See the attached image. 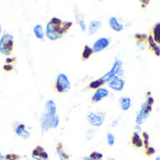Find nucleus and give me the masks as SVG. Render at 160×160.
Listing matches in <instances>:
<instances>
[{
    "label": "nucleus",
    "instance_id": "f257e3e1",
    "mask_svg": "<svg viewBox=\"0 0 160 160\" xmlns=\"http://www.w3.org/2000/svg\"><path fill=\"white\" fill-rule=\"evenodd\" d=\"M72 22H63L58 17H53L46 25L45 35L50 41H57L62 38L72 28Z\"/></svg>",
    "mask_w": 160,
    "mask_h": 160
},
{
    "label": "nucleus",
    "instance_id": "f03ea898",
    "mask_svg": "<svg viewBox=\"0 0 160 160\" xmlns=\"http://www.w3.org/2000/svg\"><path fill=\"white\" fill-rule=\"evenodd\" d=\"M56 115H57V105L53 100L49 99L45 102L44 109L40 119V125L42 134L52 129L53 121Z\"/></svg>",
    "mask_w": 160,
    "mask_h": 160
},
{
    "label": "nucleus",
    "instance_id": "7ed1b4c3",
    "mask_svg": "<svg viewBox=\"0 0 160 160\" xmlns=\"http://www.w3.org/2000/svg\"><path fill=\"white\" fill-rule=\"evenodd\" d=\"M13 36L11 34H4L0 38V53L9 57L13 49Z\"/></svg>",
    "mask_w": 160,
    "mask_h": 160
},
{
    "label": "nucleus",
    "instance_id": "20e7f679",
    "mask_svg": "<svg viewBox=\"0 0 160 160\" xmlns=\"http://www.w3.org/2000/svg\"><path fill=\"white\" fill-rule=\"evenodd\" d=\"M56 90L58 93H66L71 90V82L68 78V76L63 73L60 72L58 74L57 78H56V84H55Z\"/></svg>",
    "mask_w": 160,
    "mask_h": 160
},
{
    "label": "nucleus",
    "instance_id": "39448f33",
    "mask_svg": "<svg viewBox=\"0 0 160 160\" xmlns=\"http://www.w3.org/2000/svg\"><path fill=\"white\" fill-rule=\"evenodd\" d=\"M122 69V61L120 59V58H116L115 61H114V64L112 66V68L109 70V72H108L106 74H104L100 80L105 84V83H108V81L114 77V76H117L118 75V72H120V70Z\"/></svg>",
    "mask_w": 160,
    "mask_h": 160
},
{
    "label": "nucleus",
    "instance_id": "423d86ee",
    "mask_svg": "<svg viewBox=\"0 0 160 160\" xmlns=\"http://www.w3.org/2000/svg\"><path fill=\"white\" fill-rule=\"evenodd\" d=\"M87 120L92 126L99 127L105 122V114L103 112H89L87 115Z\"/></svg>",
    "mask_w": 160,
    "mask_h": 160
},
{
    "label": "nucleus",
    "instance_id": "0eeeda50",
    "mask_svg": "<svg viewBox=\"0 0 160 160\" xmlns=\"http://www.w3.org/2000/svg\"><path fill=\"white\" fill-rule=\"evenodd\" d=\"M13 129H14V132L15 134L24 138V139H28L29 137H30V133L29 131L26 128V125L24 123H21L19 122H14V125H13Z\"/></svg>",
    "mask_w": 160,
    "mask_h": 160
},
{
    "label": "nucleus",
    "instance_id": "6e6552de",
    "mask_svg": "<svg viewBox=\"0 0 160 160\" xmlns=\"http://www.w3.org/2000/svg\"><path fill=\"white\" fill-rule=\"evenodd\" d=\"M110 43V41L108 38H106V37H102V38H99L97 39L93 45H92V51L93 53H98V52H101L103 51L104 49H106Z\"/></svg>",
    "mask_w": 160,
    "mask_h": 160
},
{
    "label": "nucleus",
    "instance_id": "1a4fd4ad",
    "mask_svg": "<svg viewBox=\"0 0 160 160\" xmlns=\"http://www.w3.org/2000/svg\"><path fill=\"white\" fill-rule=\"evenodd\" d=\"M108 87L116 92H121L124 88V80L119 76H114L110 81L108 82Z\"/></svg>",
    "mask_w": 160,
    "mask_h": 160
},
{
    "label": "nucleus",
    "instance_id": "9d476101",
    "mask_svg": "<svg viewBox=\"0 0 160 160\" xmlns=\"http://www.w3.org/2000/svg\"><path fill=\"white\" fill-rule=\"evenodd\" d=\"M108 94H109L108 90L106 89V88L101 87V88L95 90V92H94V93H93V95H92V101L94 102V103L100 102V101L103 100L104 98L108 97Z\"/></svg>",
    "mask_w": 160,
    "mask_h": 160
},
{
    "label": "nucleus",
    "instance_id": "9b49d317",
    "mask_svg": "<svg viewBox=\"0 0 160 160\" xmlns=\"http://www.w3.org/2000/svg\"><path fill=\"white\" fill-rule=\"evenodd\" d=\"M31 156H32L33 159L34 158H42V159H46V160H48V157H49L48 156V153L44 150V148L42 147V146H40V145L36 146L33 149Z\"/></svg>",
    "mask_w": 160,
    "mask_h": 160
},
{
    "label": "nucleus",
    "instance_id": "f8f14e48",
    "mask_svg": "<svg viewBox=\"0 0 160 160\" xmlns=\"http://www.w3.org/2000/svg\"><path fill=\"white\" fill-rule=\"evenodd\" d=\"M102 28V22L99 20H92L90 22L88 27V33L89 35H93Z\"/></svg>",
    "mask_w": 160,
    "mask_h": 160
},
{
    "label": "nucleus",
    "instance_id": "ddd939ff",
    "mask_svg": "<svg viewBox=\"0 0 160 160\" xmlns=\"http://www.w3.org/2000/svg\"><path fill=\"white\" fill-rule=\"evenodd\" d=\"M108 24H109V27H110L113 30H115V31H117V32H120V31H122V30L123 29V26H122V25L118 21V19H117L116 17H114V16H112V17L109 18Z\"/></svg>",
    "mask_w": 160,
    "mask_h": 160
},
{
    "label": "nucleus",
    "instance_id": "4468645a",
    "mask_svg": "<svg viewBox=\"0 0 160 160\" xmlns=\"http://www.w3.org/2000/svg\"><path fill=\"white\" fill-rule=\"evenodd\" d=\"M33 33L35 35V37L41 41L44 40L45 34H44V30H43V27L41 24H37L35 25V27L33 28Z\"/></svg>",
    "mask_w": 160,
    "mask_h": 160
},
{
    "label": "nucleus",
    "instance_id": "2eb2a0df",
    "mask_svg": "<svg viewBox=\"0 0 160 160\" xmlns=\"http://www.w3.org/2000/svg\"><path fill=\"white\" fill-rule=\"evenodd\" d=\"M56 152H57V154H58L59 160H69L70 159V156L64 152L63 146L61 143H58V145L56 147Z\"/></svg>",
    "mask_w": 160,
    "mask_h": 160
},
{
    "label": "nucleus",
    "instance_id": "dca6fc26",
    "mask_svg": "<svg viewBox=\"0 0 160 160\" xmlns=\"http://www.w3.org/2000/svg\"><path fill=\"white\" fill-rule=\"evenodd\" d=\"M148 117H149V114L145 113L144 108H143V106H141L140 110H139V112H138V115H137L136 122H137V123H138V125H140V124H142V123L147 120V118H148Z\"/></svg>",
    "mask_w": 160,
    "mask_h": 160
},
{
    "label": "nucleus",
    "instance_id": "f3484780",
    "mask_svg": "<svg viewBox=\"0 0 160 160\" xmlns=\"http://www.w3.org/2000/svg\"><path fill=\"white\" fill-rule=\"evenodd\" d=\"M132 144L135 145L138 148H141L143 146V140L138 135V132H135L132 136Z\"/></svg>",
    "mask_w": 160,
    "mask_h": 160
},
{
    "label": "nucleus",
    "instance_id": "a211bd4d",
    "mask_svg": "<svg viewBox=\"0 0 160 160\" xmlns=\"http://www.w3.org/2000/svg\"><path fill=\"white\" fill-rule=\"evenodd\" d=\"M120 106L123 111L128 110L131 108V99L129 97H122L120 99Z\"/></svg>",
    "mask_w": 160,
    "mask_h": 160
},
{
    "label": "nucleus",
    "instance_id": "6ab92c4d",
    "mask_svg": "<svg viewBox=\"0 0 160 160\" xmlns=\"http://www.w3.org/2000/svg\"><path fill=\"white\" fill-rule=\"evenodd\" d=\"M148 42H149V45H150V47L152 49V51L154 52L155 56L159 57V56H160V47H159V46H157L156 42L153 41V39H152V36H149V37H148Z\"/></svg>",
    "mask_w": 160,
    "mask_h": 160
},
{
    "label": "nucleus",
    "instance_id": "aec40b11",
    "mask_svg": "<svg viewBox=\"0 0 160 160\" xmlns=\"http://www.w3.org/2000/svg\"><path fill=\"white\" fill-rule=\"evenodd\" d=\"M152 39L155 42H159L160 41V23H157L152 28Z\"/></svg>",
    "mask_w": 160,
    "mask_h": 160
},
{
    "label": "nucleus",
    "instance_id": "412c9836",
    "mask_svg": "<svg viewBox=\"0 0 160 160\" xmlns=\"http://www.w3.org/2000/svg\"><path fill=\"white\" fill-rule=\"evenodd\" d=\"M93 54L92 48L89 45H85L84 49H83V53H82V58L83 59H88Z\"/></svg>",
    "mask_w": 160,
    "mask_h": 160
},
{
    "label": "nucleus",
    "instance_id": "4be33fe9",
    "mask_svg": "<svg viewBox=\"0 0 160 160\" xmlns=\"http://www.w3.org/2000/svg\"><path fill=\"white\" fill-rule=\"evenodd\" d=\"M103 85H104V83L101 81L100 78H99V79H96V80H92V82L90 83V85H89V88H90V89L97 90V89L101 88Z\"/></svg>",
    "mask_w": 160,
    "mask_h": 160
},
{
    "label": "nucleus",
    "instance_id": "5701e85b",
    "mask_svg": "<svg viewBox=\"0 0 160 160\" xmlns=\"http://www.w3.org/2000/svg\"><path fill=\"white\" fill-rule=\"evenodd\" d=\"M89 156L92 160H102L103 159V153L99 152H92Z\"/></svg>",
    "mask_w": 160,
    "mask_h": 160
},
{
    "label": "nucleus",
    "instance_id": "b1692460",
    "mask_svg": "<svg viewBox=\"0 0 160 160\" xmlns=\"http://www.w3.org/2000/svg\"><path fill=\"white\" fill-rule=\"evenodd\" d=\"M78 25H79L80 28H81V31L82 32H86L88 30V27H87V25L85 23V20L83 18L78 19Z\"/></svg>",
    "mask_w": 160,
    "mask_h": 160
},
{
    "label": "nucleus",
    "instance_id": "393cba45",
    "mask_svg": "<svg viewBox=\"0 0 160 160\" xmlns=\"http://www.w3.org/2000/svg\"><path fill=\"white\" fill-rule=\"evenodd\" d=\"M107 141H108V144L109 146H113L114 143H115V137H114V135L111 134V133H108L107 135Z\"/></svg>",
    "mask_w": 160,
    "mask_h": 160
},
{
    "label": "nucleus",
    "instance_id": "a878e982",
    "mask_svg": "<svg viewBox=\"0 0 160 160\" xmlns=\"http://www.w3.org/2000/svg\"><path fill=\"white\" fill-rule=\"evenodd\" d=\"M18 159H20V156L18 154L9 153L5 155V160H18Z\"/></svg>",
    "mask_w": 160,
    "mask_h": 160
},
{
    "label": "nucleus",
    "instance_id": "bb28decb",
    "mask_svg": "<svg viewBox=\"0 0 160 160\" xmlns=\"http://www.w3.org/2000/svg\"><path fill=\"white\" fill-rule=\"evenodd\" d=\"M94 134H95V131H94L93 129L88 130V132H87V134H86V138H87L88 140H91V139L94 137Z\"/></svg>",
    "mask_w": 160,
    "mask_h": 160
},
{
    "label": "nucleus",
    "instance_id": "cd10ccee",
    "mask_svg": "<svg viewBox=\"0 0 160 160\" xmlns=\"http://www.w3.org/2000/svg\"><path fill=\"white\" fill-rule=\"evenodd\" d=\"M58 124H59V117H58V115L57 114V115H56V117L54 118V121H53L52 129H55V128H57V127L58 126Z\"/></svg>",
    "mask_w": 160,
    "mask_h": 160
},
{
    "label": "nucleus",
    "instance_id": "c85d7f7f",
    "mask_svg": "<svg viewBox=\"0 0 160 160\" xmlns=\"http://www.w3.org/2000/svg\"><path fill=\"white\" fill-rule=\"evenodd\" d=\"M142 136H143V138H144V140H143V142H144V145H145V148L147 149V148L149 147V135H148L147 133H145V132H143V134H142Z\"/></svg>",
    "mask_w": 160,
    "mask_h": 160
},
{
    "label": "nucleus",
    "instance_id": "c756f323",
    "mask_svg": "<svg viewBox=\"0 0 160 160\" xmlns=\"http://www.w3.org/2000/svg\"><path fill=\"white\" fill-rule=\"evenodd\" d=\"M136 39L137 40H138V42H142L144 39H146L147 38V36L145 35V34H136Z\"/></svg>",
    "mask_w": 160,
    "mask_h": 160
},
{
    "label": "nucleus",
    "instance_id": "7c9ffc66",
    "mask_svg": "<svg viewBox=\"0 0 160 160\" xmlns=\"http://www.w3.org/2000/svg\"><path fill=\"white\" fill-rule=\"evenodd\" d=\"M155 152V150L152 148V147H148L147 149H146V153H147V155H152V154H153Z\"/></svg>",
    "mask_w": 160,
    "mask_h": 160
},
{
    "label": "nucleus",
    "instance_id": "2f4dec72",
    "mask_svg": "<svg viewBox=\"0 0 160 160\" xmlns=\"http://www.w3.org/2000/svg\"><path fill=\"white\" fill-rule=\"evenodd\" d=\"M4 69H5L6 71H11V70L12 69V64H6V65L4 66Z\"/></svg>",
    "mask_w": 160,
    "mask_h": 160
},
{
    "label": "nucleus",
    "instance_id": "473e14b6",
    "mask_svg": "<svg viewBox=\"0 0 160 160\" xmlns=\"http://www.w3.org/2000/svg\"><path fill=\"white\" fill-rule=\"evenodd\" d=\"M146 103H147L148 105L152 106V105L153 104V98H152V97H148V100H147Z\"/></svg>",
    "mask_w": 160,
    "mask_h": 160
},
{
    "label": "nucleus",
    "instance_id": "72a5a7b5",
    "mask_svg": "<svg viewBox=\"0 0 160 160\" xmlns=\"http://www.w3.org/2000/svg\"><path fill=\"white\" fill-rule=\"evenodd\" d=\"M118 123H119V119H116V120H114V121L112 122L111 126H112V127H116V126L118 125Z\"/></svg>",
    "mask_w": 160,
    "mask_h": 160
},
{
    "label": "nucleus",
    "instance_id": "f704fd0d",
    "mask_svg": "<svg viewBox=\"0 0 160 160\" xmlns=\"http://www.w3.org/2000/svg\"><path fill=\"white\" fill-rule=\"evenodd\" d=\"M12 61H14V58H6V63H7V64H8V63L11 64Z\"/></svg>",
    "mask_w": 160,
    "mask_h": 160
},
{
    "label": "nucleus",
    "instance_id": "c9c22d12",
    "mask_svg": "<svg viewBox=\"0 0 160 160\" xmlns=\"http://www.w3.org/2000/svg\"><path fill=\"white\" fill-rule=\"evenodd\" d=\"M0 160H5V156L2 154L1 151H0Z\"/></svg>",
    "mask_w": 160,
    "mask_h": 160
},
{
    "label": "nucleus",
    "instance_id": "e433bc0d",
    "mask_svg": "<svg viewBox=\"0 0 160 160\" xmlns=\"http://www.w3.org/2000/svg\"><path fill=\"white\" fill-rule=\"evenodd\" d=\"M135 128H136V130H138V131H141V127H140V125H137Z\"/></svg>",
    "mask_w": 160,
    "mask_h": 160
},
{
    "label": "nucleus",
    "instance_id": "4c0bfd02",
    "mask_svg": "<svg viewBox=\"0 0 160 160\" xmlns=\"http://www.w3.org/2000/svg\"><path fill=\"white\" fill-rule=\"evenodd\" d=\"M83 160H92L90 156H84V158H83Z\"/></svg>",
    "mask_w": 160,
    "mask_h": 160
},
{
    "label": "nucleus",
    "instance_id": "58836bf2",
    "mask_svg": "<svg viewBox=\"0 0 160 160\" xmlns=\"http://www.w3.org/2000/svg\"><path fill=\"white\" fill-rule=\"evenodd\" d=\"M1 32H2V27H1V24H0V36H1Z\"/></svg>",
    "mask_w": 160,
    "mask_h": 160
},
{
    "label": "nucleus",
    "instance_id": "ea45409f",
    "mask_svg": "<svg viewBox=\"0 0 160 160\" xmlns=\"http://www.w3.org/2000/svg\"><path fill=\"white\" fill-rule=\"evenodd\" d=\"M155 160H160V155H158V156L155 158Z\"/></svg>",
    "mask_w": 160,
    "mask_h": 160
},
{
    "label": "nucleus",
    "instance_id": "a19ab883",
    "mask_svg": "<svg viewBox=\"0 0 160 160\" xmlns=\"http://www.w3.org/2000/svg\"><path fill=\"white\" fill-rule=\"evenodd\" d=\"M108 160H115L114 158H110V159H108Z\"/></svg>",
    "mask_w": 160,
    "mask_h": 160
},
{
    "label": "nucleus",
    "instance_id": "79ce46f5",
    "mask_svg": "<svg viewBox=\"0 0 160 160\" xmlns=\"http://www.w3.org/2000/svg\"><path fill=\"white\" fill-rule=\"evenodd\" d=\"M159 44H160V41H159Z\"/></svg>",
    "mask_w": 160,
    "mask_h": 160
}]
</instances>
